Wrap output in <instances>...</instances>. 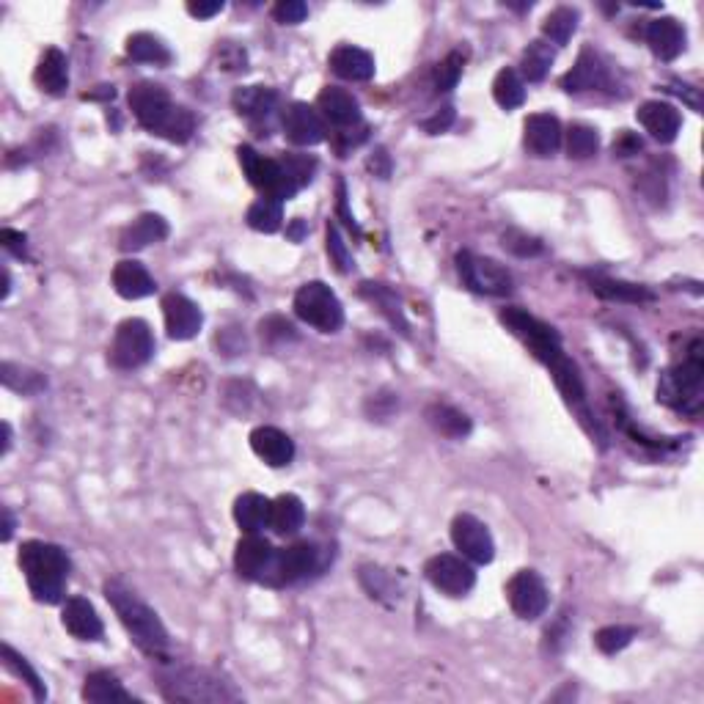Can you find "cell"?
Segmentation results:
<instances>
[{"mask_svg": "<svg viewBox=\"0 0 704 704\" xmlns=\"http://www.w3.org/2000/svg\"><path fill=\"white\" fill-rule=\"evenodd\" d=\"M578 20H581L578 9L559 6V9L550 11L545 22H542V36L553 44H567L572 39V33L578 31Z\"/></svg>", "mask_w": 704, "mask_h": 704, "instance_id": "37", "label": "cell"}, {"mask_svg": "<svg viewBox=\"0 0 704 704\" xmlns=\"http://www.w3.org/2000/svg\"><path fill=\"white\" fill-rule=\"evenodd\" d=\"M193 130H196V119H193V113H190L187 108H176L174 119L168 121L163 138L171 143H185L190 141Z\"/></svg>", "mask_w": 704, "mask_h": 704, "instance_id": "46", "label": "cell"}, {"mask_svg": "<svg viewBox=\"0 0 704 704\" xmlns=\"http://www.w3.org/2000/svg\"><path fill=\"white\" fill-rule=\"evenodd\" d=\"M253 454L264 460L270 468H284L295 460V443L278 427H256L251 432Z\"/></svg>", "mask_w": 704, "mask_h": 704, "instance_id": "19", "label": "cell"}, {"mask_svg": "<svg viewBox=\"0 0 704 704\" xmlns=\"http://www.w3.org/2000/svg\"><path fill=\"white\" fill-rule=\"evenodd\" d=\"M0 380H3L6 388L17 391V394H39L44 385H47V380H44L39 372H33V369H22V366L9 361L0 366Z\"/></svg>", "mask_w": 704, "mask_h": 704, "instance_id": "40", "label": "cell"}, {"mask_svg": "<svg viewBox=\"0 0 704 704\" xmlns=\"http://www.w3.org/2000/svg\"><path fill=\"white\" fill-rule=\"evenodd\" d=\"M702 385V341L696 339L685 352V358L680 363H674L669 372L660 377L658 402L674 407V410H682V413H696L702 407Z\"/></svg>", "mask_w": 704, "mask_h": 704, "instance_id": "4", "label": "cell"}, {"mask_svg": "<svg viewBox=\"0 0 704 704\" xmlns=\"http://www.w3.org/2000/svg\"><path fill=\"white\" fill-rule=\"evenodd\" d=\"M33 80H36V86L42 88L44 94H53V97L64 94L66 88H69V61H66V55L58 47L44 50V55L39 58V66L33 72Z\"/></svg>", "mask_w": 704, "mask_h": 704, "instance_id": "28", "label": "cell"}, {"mask_svg": "<svg viewBox=\"0 0 704 704\" xmlns=\"http://www.w3.org/2000/svg\"><path fill=\"white\" fill-rule=\"evenodd\" d=\"M11 449V427L9 424H3V449H0V454H9Z\"/></svg>", "mask_w": 704, "mask_h": 704, "instance_id": "58", "label": "cell"}, {"mask_svg": "<svg viewBox=\"0 0 704 704\" xmlns=\"http://www.w3.org/2000/svg\"><path fill=\"white\" fill-rule=\"evenodd\" d=\"M526 149L534 157H550L561 146V121L553 113H534L526 119Z\"/></svg>", "mask_w": 704, "mask_h": 704, "instance_id": "22", "label": "cell"}, {"mask_svg": "<svg viewBox=\"0 0 704 704\" xmlns=\"http://www.w3.org/2000/svg\"><path fill=\"white\" fill-rule=\"evenodd\" d=\"M361 295L366 297V300H372L374 306L380 308L385 317L391 319V325H396L399 333H405L407 336V322H405V314H402V303H399V297H396L394 289H388L385 284H363Z\"/></svg>", "mask_w": 704, "mask_h": 704, "instance_id": "38", "label": "cell"}, {"mask_svg": "<svg viewBox=\"0 0 704 704\" xmlns=\"http://www.w3.org/2000/svg\"><path fill=\"white\" fill-rule=\"evenodd\" d=\"M237 157H240V165L248 182H251L256 190H262L264 198L270 201H278L284 204L289 198L297 196V185L284 174V168L278 165V160H270V157H262V154L251 149V146H240L237 149Z\"/></svg>", "mask_w": 704, "mask_h": 704, "instance_id": "7", "label": "cell"}, {"mask_svg": "<svg viewBox=\"0 0 704 704\" xmlns=\"http://www.w3.org/2000/svg\"><path fill=\"white\" fill-rule=\"evenodd\" d=\"M638 121L641 127L660 143H671L677 138V132L682 127L680 110L669 105V102H660V99H649L638 108Z\"/></svg>", "mask_w": 704, "mask_h": 704, "instance_id": "20", "label": "cell"}, {"mask_svg": "<svg viewBox=\"0 0 704 704\" xmlns=\"http://www.w3.org/2000/svg\"><path fill=\"white\" fill-rule=\"evenodd\" d=\"M127 55H130L132 61H141V64H171V50L157 36H152V33H135V36H130L127 39Z\"/></svg>", "mask_w": 704, "mask_h": 704, "instance_id": "36", "label": "cell"}, {"mask_svg": "<svg viewBox=\"0 0 704 704\" xmlns=\"http://www.w3.org/2000/svg\"><path fill=\"white\" fill-rule=\"evenodd\" d=\"M105 597L113 605V611L119 616L124 630L135 641V647L146 652L149 658H165V652H168V630L160 622V616L154 614V608H149L138 594L132 592L130 586H124L121 581L105 583Z\"/></svg>", "mask_w": 704, "mask_h": 704, "instance_id": "1", "label": "cell"}, {"mask_svg": "<svg viewBox=\"0 0 704 704\" xmlns=\"http://www.w3.org/2000/svg\"><path fill=\"white\" fill-rule=\"evenodd\" d=\"M589 289L594 295L605 297V300H619V303H647L652 300V292L647 286L627 284V281H616V278H605V275H586Z\"/></svg>", "mask_w": 704, "mask_h": 704, "instance_id": "34", "label": "cell"}, {"mask_svg": "<svg viewBox=\"0 0 704 704\" xmlns=\"http://www.w3.org/2000/svg\"><path fill=\"white\" fill-rule=\"evenodd\" d=\"M163 317L168 336L176 341L193 339L198 330H201V325H204L201 308L190 297L179 295V292H168L163 297Z\"/></svg>", "mask_w": 704, "mask_h": 704, "instance_id": "17", "label": "cell"}, {"mask_svg": "<svg viewBox=\"0 0 704 704\" xmlns=\"http://www.w3.org/2000/svg\"><path fill=\"white\" fill-rule=\"evenodd\" d=\"M278 165H281L284 174L295 182L297 190L311 185V179L317 174V160L308 157V154H284V157H278Z\"/></svg>", "mask_w": 704, "mask_h": 704, "instance_id": "44", "label": "cell"}, {"mask_svg": "<svg viewBox=\"0 0 704 704\" xmlns=\"http://www.w3.org/2000/svg\"><path fill=\"white\" fill-rule=\"evenodd\" d=\"M270 498L259 493H242L234 501V520L245 534H259L262 528H270Z\"/></svg>", "mask_w": 704, "mask_h": 704, "instance_id": "31", "label": "cell"}, {"mask_svg": "<svg viewBox=\"0 0 704 704\" xmlns=\"http://www.w3.org/2000/svg\"><path fill=\"white\" fill-rule=\"evenodd\" d=\"M113 289L124 300H141V297L154 295L157 284L141 262L124 259L113 267Z\"/></svg>", "mask_w": 704, "mask_h": 704, "instance_id": "23", "label": "cell"}, {"mask_svg": "<svg viewBox=\"0 0 704 704\" xmlns=\"http://www.w3.org/2000/svg\"><path fill=\"white\" fill-rule=\"evenodd\" d=\"M179 105L171 102L168 91L157 83H135L130 88V110L143 130L163 135Z\"/></svg>", "mask_w": 704, "mask_h": 704, "instance_id": "10", "label": "cell"}, {"mask_svg": "<svg viewBox=\"0 0 704 704\" xmlns=\"http://www.w3.org/2000/svg\"><path fill=\"white\" fill-rule=\"evenodd\" d=\"M317 110L322 119L330 121V124L339 127V130H350V127H355V124L361 121V105H358V99L352 97L350 91H344V88H322L317 97Z\"/></svg>", "mask_w": 704, "mask_h": 704, "instance_id": "18", "label": "cell"}, {"mask_svg": "<svg viewBox=\"0 0 704 704\" xmlns=\"http://www.w3.org/2000/svg\"><path fill=\"white\" fill-rule=\"evenodd\" d=\"M3 663H6V669H11L17 677H22V680L28 682V688L33 691V699H36V702H44V699H47V688H44V682L39 680V674H36V671L28 666V660L22 658V655H17L9 644L3 647Z\"/></svg>", "mask_w": 704, "mask_h": 704, "instance_id": "43", "label": "cell"}, {"mask_svg": "<svg viewBox=\"0 0 704 704\" xmlns=\"http://www.w3.org/2000/svg\"><path fill=\"white\" fill-rule=\"evenodd\" d=\"M160 691L168 702L187 704H218L240 699V693L234 691L229 682H223L218 674L207 669H196V666L165 669L160 674Z\"/></svg>", "mask_w": 704, "mask_h": 704, "instance_id": "3", "label": "cell"}, {"mask_svg": "<svg viewBox=\"0 0 704 704\" xmlns=\"http://www.w3.org/2000/svg\"><path fill=\"white\" fill-rule=\"evenodd\" d=\"M330 69L341 77V80H352V83H366L374 77V58L361 47L352 44H341L330 53Z\"/></svg>", "mask_w": 704, "mask_h": 704, "instance_id": "26", "label": "cell"}, {"mask_svg": "<svg viewBox=\"0 0 704 704\" xmlns=\"http://www.w3.org/2000/svg\"><path fill=\"white\" fill-rule=\"evenodd\" d=\"M0 242H3V248H6L9 253H14V256H25V248H28V237H25L22 231L3 229V231H0Z\"/></svg>", "mask_w": 704, "mask_h": 704, "instance_id": "52", "label": "cell"}, {"mask_svg": "<svg viewBox=\"0 0 704 704\" xmlns=\"http://www.w3.org/2000/svg\"><path fill=\"white\" fill-rule=\"evenodd\" d=\"M427 581L438 589V592L449 594V597H465L476 583V572L468 564V559L451 556V553H438L427 561L424 567Z\"/></svg>", "mask_w": 704, "mask_h": 704, "instance_id": "11", "label": "cell"}, {"mask_svg": "<svg viewBox=\"0 0 704 704\" xmlns=\"http://www.w3.org/2000/svg\"><path fill=\"white\" fill-rule=\"evenodd\" d=\"M564 143H567V154L572 160H589L600 149V135L589 124H570Z\"/></svg>", "mask_w": 704, "mask_h": 704, "instance_id": "42", "label": "cell"}, {"mask_svg": "<svg viewBox=\"0 0 704 704\" xmlns=\"http://www.w3.org/2000/svg\"><path fill=\"white\" fill-rule=\"evenodd\" d=\"M339 212L344 215V223H347L352 231H358V223H355V218L347 212V190H344V182H339Z\"/></svg>", "mask_w": 704, "mask_h": 704, "instance_id": "56", "label": "cell"}, {"mask_svg": "<svg viewBox=\"0 0 704 704\" xmlns=\"http://www.w3.org/2000/svg\"><path fill=\"white\" fill-rule=\"evenodd\" d=\"M295 314L319 333H336L344 325V306L322 281H308L295 292Z\"/></svg>", "mask_w": 704, "mask_h": 704, "instance_id": "6", "label": "cell"}, {"mask_svg": "<svg viewBox=\"0 0 704 704\" xmlns=\"http://www.w3.org/2000/svg\"><path fill=\"white\" fill-rule=\"evenodd\" d=\"M427 421L429 427L435 429V432H440L443 438H468L471 435V418L465 416L462 410H457V407L451 405H440V402H435V405L427 407Z\"/></svg>", "mask_w": 704, "mask_h": 704, "instance_id": "33", "label": "cell"}, {"mask_svg": "<svg viewBox=\"0 0 704 704\" xmlns=\"http://www.w3.org/2000/svg\"><path fill=\"white\" fill-rule=\"evenodd\" d=\"M9 289H11V275L9 270H3V297H9Z\"/></svg>", "mask_w": 704, "mask_h": 704, "instance_id": "60", "label": "cell"}, {"mask_svg": "<svg viewBox=\"0 0 704 704\" xmlns=\"http://www.w3.org/2000/svg\"><path fill=\"white\" fill-rule=\"evenodd\" d=\"M273 559L275 548L259 534H245L234 550V567L245 581H267V575L273 570Z\"/></svg>", "mask_w": 704, "mask_h": 704, "instance_id": "16", "label": "cell"}, {"mask_svg": "<svg viewBox=\"0 0 704 704\" xmlns=\"http://www.w3.org/2000/svg\"><path fill=\"white\" fill-rule=\"evenodd\" d=\"M273 17L281 25H297L308 17V6L303 0H281L273 9Z\"/></svg>", "mask_w": 704, "mask_h": 704, "instance_id": "51", "label": "cell"}, {"mask_svg": "<svg viewBox=\"0 0 704 704\" xmlns=\"http://www.w3.org/2000/svg\"><path fill=\"white\" fill-rule=\"evenodd\" d=\"M457 273L462 284L479 292V295L504 297L512 292V275L504 264H498L490 256H476L471 251L457 253Z\"/></svg>", "mask_w": 704, "mask_h": 704, "instance_id": "9", "label": "cell"}, {"mask_svg": "<svg viewBox=\"0 0 704 704\" xmlns=\"http://www.w3.org/2000/svg\"><path fill=\"white\" fill-rule=\"evenodd\" d=\"M20 567L36 603L55 605L64 600L66 578L72 570V561L64 548L53 542L31 539L20 548Z\"/></svg>", "mask_w": 704, "mask_h": 704, "instance_id": "2", "label": "cell"}, {"mask_svg": "<svg viewBox=\"0 0 704 704\" xmlns=\"http://www.w3.org/2000/svg\"><path fill=\"white\" fill-rule=\"evenodd\" d=\"M319 570V550L314 542H295L284 550H275L273 570L267 575L270 586H286L300 578H308L311 572Z\"/></svg>", "mask_w": 704, "mask_h": 704, "instance_id": "14", "label": "cell"}, {"mask_svg": "<svg viewBox=\"0 0 704 704\" xmlns=\"http://www.w3.org/2000/svg\"><path fill=\"white\" fill-rule=\"evenodd\" d=\"M11 534H14V517L9 506H3V542H9Z\"/></svg>", "mask_w": 704, "mask_h": 704, "instance_id": "57", "label": "cell"}, {"mask_svg": "<svg viewBox=\"0 0 704 704\" xmlns=\"http://www.w3.org/2000/svg\"><path fill=\"white\" fill-rule=\"evenodd\" d=\"M504 248L509 253H515V256H539L542 253V242L537 240V237H531V234H526V231H517V229H512V231H506L504 237Z\"/></svg>", "mask_w": 704, "mask_h": 704, "instance_id": "47", "label": "cell"}, {"mask_svg": "<svg viewBox=\"0 0 704 704\" xmlns=\"http://www.w3.org/2000/svg\"><path fill=\"white\" fill-rule=\"evenodd\" d=\"M289 237H292V240H300V237H303V220H295V223H292Z\"/></svg>", "mask_w": 704, "mask_h": 704, "instance_id": "59", "label": "cell"}, {"mask_svg": "<svg viewBox=\"0 0 704 704\" xmlns=\"http://www.w3.org/2000/svg\"><path fill=\"white\" fill-rule=\"evenodd\" d=\"M451 121H454V108H443L440 113H435L432 119L424 121V130H427L429 135H438V132L449 130Z\"/></svg>", "mask_w": 704, "mask_h": 704, "instance_id": "53", "label": "cell"}, {"mask_svg": "<svg viewBox=\"0 0 704 704\" xmlns=\"http://www.w3.org/2000/svg\"><path fill=\"white\" fill-rule=\"evenodd\" d=\"M501 322L506 328L515 333L517 339L526 344L531 355L542 361L545 366H553V363L564 358V350H561V339L556 330L550 328L548 322H542L534 314H528L523 308H504L501 311Z\"/></svg>", "mask_w": 704, "mask_h": 704, "instance_id": "5", "label": "cell"}, {"mask_svg": "<svg viewBox=\"0 0 704 704\" xmlns=\"http://www.w3.org/2000/svg\"><path fill=\"white\" fill-rule=\"evenodd\" d=\"M506 600L509 608L528 622L548 611V589L534 570H520L512 575V581L506 583Z\"/></svg>", "mask_w": 704, "mask_h": 704, "instance_id": "13", "label": "cell"}, {"mask_svg": "<svg viewBox=\"0 0 704 704\" xmlns=\"http://www.w3.org/2000/svg\"><path fill=\"white\" fill-rule=\"evenodd\" d=\"M493 97L504 110H515L526 102V83L515 69H501L493 80Z\"/></svg>", "mask_w": 704, "mask_h": 704, "instance_id": "39", "label": "cell"}, {"mask_svg": "<svg viewBox=\"0 0 704 704\" xmlns=\"http://www.w3.org/2000/svg\"><path fill=\"white\" fill-rule=\"evenodd\" d=\"M187 11L193 14V17H198V20H209V17H215V14H220L223 11V0H212V3H187Z\"/></svg>", "mask_w": 704, "mask_h": 704, "instance_id": "54", "label": "cell"}, {"mask_svg": "<svg viewBox=\"0 0 704 704\" xmlns=\"http://www.w3.org/2000/svg\"><path fill=\"white\" fill-rule=\"evenodd\" d=\"M451 542L462 553V559L473 561V564H490L495 556L490 528L473 515H457L451 520Z\"/></svg>", "mask_w": 704, "mask_h": 704, "instance_id": "12", "label": "cell"}, {"mask_svg": "<svg viewBox=\"0 0 704 704\" xmlns=\"http://www.w3.org/2000/svg\"><path fill=\"white\" fill-rule=\"evenodd\" d=\"M328 256H330V262L336 264V270H339V273H350L352 270L350 251H347V242L341 240L336 223H328Z\"/></svg>", "mask_w": 704, "mask_h": 704, "instance_id": "49", "label": "cell"}, {"mask_svg": "<svg viewBox=\"0 0 704 704\" xmlns=\"http://www.w3.org/2000/svg\"><path fill=\"white\" fill-rule=\"evenodd\" d=\"M66 633L75 636L77 641H99L105 627L99 619L97 608L88 603L86 597H69L64 605V614H61Z\"/></svg>", "mask_w": 704, "mask_h": 704, "instance_id": "21", "label": "cell"}, {"mask_svg": "<svg viewBox=\"0 0 704 704\" xmlns=\"http://www.w3.org/2000/svg\"><path fill=\"white\" fill-rule=\"evenodd\" d=\"M306 523V506L292 493H284L270 504V528L281 537H292Z\"/></svg>", "mask_w": 704, "mask_h": 704, "instance_id": "30", "label": "cell"}, {"mask_svg": "<svg viewBox=\"0 0 704 704\" xmlns=\"http://www.w3.org/2000/svg\"><path fill=\"white\" fill-rule=\"evenodd\" d=\"M284 135L295 146H317L328 138V124L319 116L317 108H311L306 102H292L281 116Z\"/></svg>", "mask_w": 704, "mask_h": 704, "instance_id": "15", "label": "cell"}, {"mask_svg": "<svg viewBox=\"0 0 704 704\" xmlns=\"http://www.w3.org/2000/svg\"><path fill=\"white\" fill-rule=\"evenodd\" d=\"M168 237V223L163 215H154V212H143L141 218H135L121 231L119 248L121 251H141L149 248L152 242H160Z\"/></svg>", "mask_w": 704, "mask_h": 704, "instance_id": "27", "label": "cell"}, {"mask_svg": "<svg viewBox=\"0 0 704 704\" xmlns=\"http://www.w3.org/2000/svg\"><path fill=\"white\" fill-rule=\"evenodd\" d=\"M245 220H248V226H251L253 231L273 234V231L281 229V223H284V209H281V204H278V201L262 198V201L251 204V209H248Z\"/></svg>", "mask_w": 704, "mask_h": 704, "instance_id": "41", "label": "cell"}, {"mask_svg": "<svg viewBox=\"0 0 704 704\" xmlns=\"http://www.w3.org/2000/svg\"><path fill=\"white\" fill-rule=\"evenodd\" d=\"M460 77H462V55L451 53L446 55V58L438 64V69H435V86H438V91H451V88L460 83Z\"/></svg>", "mask_w": 704, "mask_h": 704, "instance_id": "48", "label": "cell"}, {"mask_svg": "<svg viewBox=\"0 0 704 704\" xmlns=\"http://www.w3.org/2000/svg\"><path fill=\"white\" fill-rule=\"evenodd\" d=\"M638 149H641V141L633 138L627 130H622V138L614 141V154H636Z\"/></svg>", "mask_w": 704, "mask_h": 704, "instance_id": "55", "label": "cell"}, {"mask_svg": "<svg viewBox=\"0 0 704 704\" xmlns=\"http://www.w3.org/2000/svg\"><path fill=\"white\" fill-rule=\"evenodd\" d=\"M231 105H234V110H237L240 116H245V119L259 121L267 119V116L273 113L275 105H278V94L267 86H245L234 91Z\"/></svg>", "mask_w": 704, "mask_h": 704, "instance_id": "29", "label": "cell"}, {"mask_svg": "<svg viewBox=\"0 0 704 704\" xmlns=\"http://www.w3.org/2000/svg\"><path fill=\"white\" fill-rule=\"evenodd\" d=\"M608 75H605V66L600 61V55L592 50H581L578 61L572 66L567 75L561 77V88L570 91V94H581V91H594V88H603Z\"/></svg>", "mask_w": 704, "mask_h": 704, "instance_id": "24", "label": "cell"}, {"mask_svg": "<svg viewBox=\"0 0 704 704\" xmlns=\"http://www.w3.org/2000/svg\"><path fill=\"white\" fill-rule=\"evenodd\" d=\"M154 355V336L152 328L143 319H124L113 341H110L108 358L116 369H138L143 363L152 361Z\"/></svg>", "mask_w": 704, "mask_h": 704, "instance_id": "8", "label": "cell"}, {"mask_svg": "<svg viewBox=\"0 0 704 704\" xmlns=\"http://www.w3.org/2000/svg\"><path fill=\"white\" fill-rule=\"evenodd\" d=\"M553 61H556L553 47H550L548 42L537 39V42H531L526 50H523V58H520V72H523V77H526L528 83H542V80L548 77Z\"/></svg>", "mask_w": 704, "mask_h": 704, "instance_id": "35", "label": "cell"}, {"mask_svg": "<svg viewBox=\"0 0 704 704\" xmlns=\"http://www.w3.org/2000/svg\"><path fill=\"white\" fill-rule=\"evenodd\" d=\"M647 44L660 61H674L685 50V31L674 17H658L647 25Z\"/></svg>", "mask_w": 704, "mask_h": 704, "instance_id": "25", "label": "cell"}, {"mask_svg": "<svg viewBox=\"0 0 704 704\" xmlns=\"http://www.w3.org/2000/svg\"><path fill=\"white\" fill-rule=\"evenodd\" d=\"M262 339L270 341V344H281V341H292L295 339V325L286 322L284 317H267L262 319Z\"/></svg>", "mask_w": 704, "mask_h": 704, "instance_id": "50", "label": "cell"}, {"mask_svg": "<svg viewBox=\"0 0 704 704\" xmlns=\"http://www.w3.org/2000/svg\"><path fill=\"white\" fill-rule=\"evenodd\" d=\"M83 699L97 704L135 702V696H132L130 691H124L119 677L110 674V671H94V674H88L86 685H83Z\"/></svg>", "mask_w": 704, "mask_h": 704, "instance_id": "32", "label": "cell"}, {"mask_svg": "<svg viewBox=\"0 0 704 704\" xmlns=\"http://www.w3.org/2000/svg\"><path fill=\"white\" fill-rule=\"evenodd\" d=\"M633 638H636V630H633V627L608 625L603 627V630H597L594 644H597V649H600L603 655H616V652H622Z\"/></svg>", "mask_w": 704, "mask_h": 704, "instance_id": "45", "label": "cell"}]
</instances>
